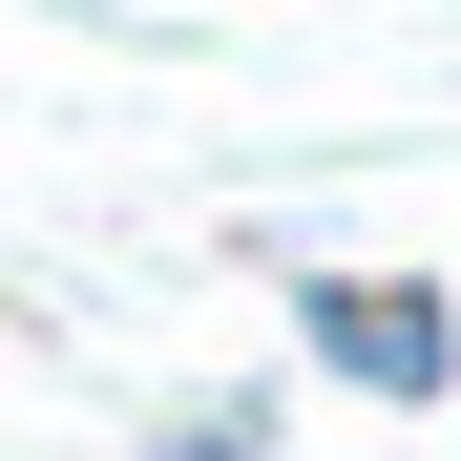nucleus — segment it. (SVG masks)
I'll list each match as a JSON object with an SVG mask.
<instances>
[{
    "label": "nucleus",
    "instance_id": "1",
    "mask_svg": "<svg viewBox=\"0 0 461 461\" xmlns=\"http://www.w3.org/2000/svg\"><path fill=\"white\" fill-rule=\"evenodd\" d=\"M294 357H315L336 399H399V420L461 399V315H440V273H294Z\"/></svg>",
    "mask_w": 461,
    "mask_h": 461
},
{
    "label": "nucleus",
    "instance_id": "2",
    "mask_svg": "<svg viewBox=\"0 0 461 461\" xmlns=\"http://www.w3.org/2000/svg\"><path fill=\"white\" fill-rule=\"evenodd\" d=\"M147 461H273V399H168Z\"/></svg>",
    "mask_w": 461,
    "mask_h": 461
}]
</instances>
